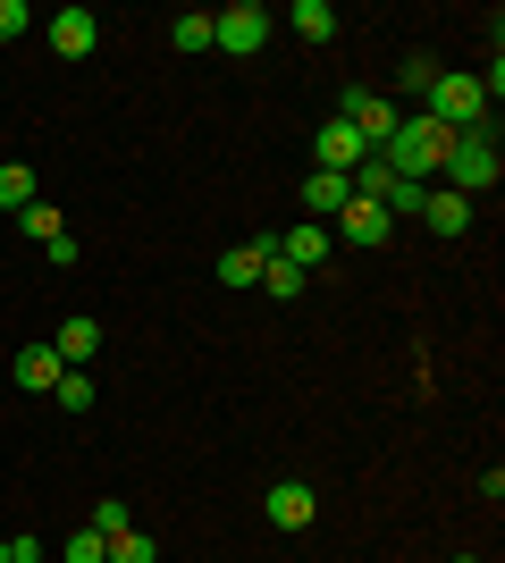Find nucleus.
Here are the masks:
<instances>
[{
	"instance_id": "f257e3e1",
	"label": "nucleus",
	"mask_w": 505,
	"mask_h": 563,
	"mask_svg": "<svg viewBox=\"0 0 505 563\" xmlns=\"http://www.w3.org/2000/svg\"><path fill=\"white\" fill-rule=\"evenodd\" d=\"M447 126H438L430 110H405V126H396V135H387V152L380 161L396 168V177H405V186H438V168H447Z\"/></svg>"
},
{
	"instance_id": "f03ea898",
	"label": "nucleus",
	"mask_w": 505,
	"mask_h": 563,
	"mask_svg": "<svg viewBox=\"0 0 505 563\" xmlns=\"http://www.w3.org/2000/svg\"><path fill=\"white\" fill-rule=\"evenodd\" d=\"M497 177H505V161H497V126H472V135L447 143V168H438V186H447V194H463V202H472V194H488Z\"/></svg>"
},
{
	"instance_id": "7ed1b4c3",
	"label": "nucleus",
	"mask_w": 505,
	"mask_h": 563,
	"mask_svg": "<svg viewBox=\"0 0 505 563\" xmlns=\"http://www.w3.org/2000/svg\"><path fill=\"white\" fill-rule=\"evenodd\" d=\"M421 110L447 126V135H472V126H488V93H481V76H463V68H438L430 101Z\"/></svg>"
},
{
	"instance_id": "20e7f679",
	"label": "nucleus",
	"mask_w": 505,
	"mask_h": 563,
	"mask_svg": "<svg viewBox=\"0 0 505 563\" xmlns=\"http://www.w3.org/2000/svg\"><path fill=\"white\" fill-rule=\"evenodd\" d=\"M270 34H278V18H270L262 0H228V9H211V51H228V59H253Z\"/></svg>"
},
{
	"instance_id": "39448f33",
	"label": "nucleus",
	"mask_w": 505,
	"mask_h": 563,
	"mask_svg": "<svg viewBox=\"0 0 505 563\" xmlns=\"http://www.w3.org/2000/svg\"><path fill=\"white\" fill-rule=\"evenodd\" d=\"M337 118H345V126H354V135L371 143V161H380V152H387V135L405 126V101H387V93H354V85H345Z\"/></svg>"
},
{
	"instance_id": "423d86ee",
	"label": "nucleus",
	"mask_w": 505,
	"mask_h": 563,
	"mask_svg": "<svg viewBox=\"0 0 505 563\" xmlns=\"http://www.w3.org/2000/svg\"><path fill=\"white\" fill-rule=\"evenodd\" d=\"M312 514H320L312 479H278V488L262 496V521H270V530H312Z\"/></svg>"
},
{
	"instance_id": "0eeeda50",
	"label": "nucleus",
	"mask_w": 505,
	"mask_h": 563,
	"mask_svg": "<svg viewBox=\"0 0 505 563\" xmlns=\"http://www.w3.org/2000/svg\"><path fill=\"white\" fill-rule=\"evenodd\" d=\"M329 228L345 235V244H362V253H371V244H387V235H396V219H387L380 202H362V194H345V211H337Z\"/></svg>"
},
{
	"instance_id": "6e6552de",
	"label": "nucleus",
	"mask_w": 505,
	"mask_h": 563,
	"mask_svg": "<svg viewBox=\"0 0 505 563\" xmlns=\"http://www.w3.org/2000/svg\"><path fill=\"white\" fill-rule=\"evenodd\" d=\"M51 51H59V59H94L101 51V18L94 9H59V18H51Z\"/></svg>"
},
{
	"instance_id": "1a4fd4ad",
	"label": "nucleus",
	"mask_w": 505,
	"mask_h": 563,
	"mask_svg": "<svg viewBox=\"0 0 505 563\" xmlns=\"http://www.w3.org/2000/svg\"><path fill=\"white\" fill-rule=\"evenodd\" d=\"M312 152H320V168H337V177H354V168L371 161V143H362L354 126H345V118H329V126H320V135H312Z\"/></svg>"
},
{
	"instance_id": "9d476101",
	"label": "nucleus",
	"mask_w": 505,
	"mask_h": 563,
	"mask_svg": "<svg viewBox=\"0 0 505 563\" xmlns=\"http://www.w3.org/2000/svg\"><path fill=\"white\" fill-rule=\"evenodd\" d=\"M270 253H278V235H244V244H228V253H219V286H262Z\"/></svg>"
},
{
	"instance_id": "9b49d317",
	"label": "nucleus",
	"mask_w": 505,
	"mask_h": 563,
	"mask_svg": "<svg viewBox=\"0 0 505 563\" xmlns=\"http://www.w3.org/2000/svg\"><path fill=\"white\" fill-rule=\"evenodd\" d=\"M51 353H59L68 371H85V362H94V353H101V329H94V320H85V311H68V320L51 329Z\"/></svg>"
},
{
	"instance_id": "f8f14e48",
	"label": "nucleus",
	"mask_w": 505,
	"mask_h": 563,
	"mask_svg": "<svg viewBox=\"0 0 505 563\" xmlns=\"http://www.w3.org/2000/svg\"><path fill=\"white\" fill-rule=\"evenodd\" d=\"M421 228H430V235H463V228H472V202L447 194V186H421Z\"/></svg>"
},
{
	"instance_id": "ddd939ff",
	"label": "nucleus",
	"mask_w": 505,
	"mask_h": 563,
	"mask_svg": "<svg viewBox=\"0 0 505 563\" xmlns=\"http://www.w3.org/2000/svg\"><path fill=\"white\" fill-rule=\"evenodd\" d=\"M59 371H68V362L51 353V336H43V345H18V387H25V396H51V378H59Z\"/></svg>"
},
{
	"instance_id": "4468645a",
	"label": "nucleus",
	"mask_w": 505,
	"mask_h": 563,
	"mask_svg": "<svg viewBox=\"0 0 505 563\" xmlns=\"http://www.w3.org/2000/svg\"><path fill=\"white\" fill-rule=\"evenodd\" d=\"M278 261H295V269L312 278L320 261H329V228H287V235H278Z\"/></svg>"
},
{
	"instance_id": "2eb2a0df",
	"label": "nucleus",
	"mask_w": 505,
	"mask_h": 563,
	"mask_svg": "<svg viewBox=\"0 0 505 563\" xmlns=\"http://www.w3.org/2000/svg\"><path fill=\"white\" fill-rule=\"evenodd\" d=\"M345 194H354V186H345L337 168H312V177H304V211H312V219H337V211H345Z\"/></svg>"
},
{
	"instance_id": "dca6fc26",
	"label": "nucleus",
	"mask_w": 505,
	"mask_h": 563,
	"mask_svg": "<svg viewBox=\"0 0 505 563\" xmlns=\"http://www.w3.org/2000/svg\"><path fill=\"white\" fill-rule=\"evenodd\" d=\"M287 25L304 34V43H337V9H329V0H295Z\"/></svg>"
},
{
	"instance_id": "f3484780",
	"label": "nucleus",
	"mask_w": 505,
	"mask_h": 563,
	"mask_svg": "<svg viewBox=\"0 0 505 563\" xmlns=\"http://www.w3.org/2000/svg\"><path fill=\"white\" fill-rule=\"evenodd\" d=\"M25 202H43V194H34V168H25V161H0V211L18 219Z\"/></svg>"
},
{
	"instance_id": "a211bd4d",
	"label": "nucleus",
	"mask_w": 505,
	"mask_h": 563,
	"mask_svg": "<svg viewBox=\"0 0 505 563\" xmlns=\"http://www.w3.org/2000/svg\"><path fill=\"white\" fill-rule=\"evenodd\" d=\"M168 43L177 51H211V9H177V18H168Z\"/></svg>"
},
{
	"instance_id": "6ab92c4d",
	"label": "nucleus",
	"mask_w": 505,
	"mask_h": 563,
	"mask_svg": "<svg viewBox=\"0 0 505 563\" xmlns=\"http://www.w3.org/2000/svg\"><path fill=\"white\" fill-rule=\"evenodd\" d=\"M85 530H94L101 547H110V539H127V530H135V514H127V496H101V505H94V521H85Z\"/></svg>"
},
{
	"instance_id": "aec40b11",
	"label": "nucleus",
	"mask_w": 505,
	"mask_h": 563,
	"mask_svg": "<svg viewBox=\"0 0 505 563\" xmlns=\"http://www.w3.org/2000/svg\"><path fill=\"white\" fill-rule=\"evenodd\" d=\"M51 404H59V412H94V378H85V371H59V378H51Z\"/></svg>"
},
{
	"instance_id": "412c9836",
	"label": "nucleus",
	"mask_w": 505,
	"mask_h": 563,
	"mask_svg": "<svg viewBox=\"0 0 505 563\" xmlns=\"http://www.w3.org/2000/svg\"><path fill=\"white\" fill-rule=\"evenodd\" d=\"M262 295H278V303H295V295H304V269L270 253V261H262Z\"/></svg>"
},
{
	"instance_id": "4be33fe9",
	"label": "nucleus",
	"mask_w": 505,
	"mask_h": 563,
	"mask_svg": "<svg viewBox=\"0 0 505 563\" xmlns=\"http://www.w3.org/2000/svg\"><path fill=\"white\" fill-rule=\"evenodd\" d=\"M18 235H34V244H59L68 228H59V211H51V202H25V211H18Z\"/></svg>"
},
{
	"instance_id": "5701e85b",
	"label": "nucleus",
	"mask_w": 505,
	"mask_h": 563,
	"mask_svg": "<svg viewBox=\"0 0 505 563\" xmlns=\"http://www.w3.org/2000/svg\"><path fill=\"white\" fill-rule=\"evenodd\" d=\"M110 563H161V547L144 530H127V539H110Z\"/></svg>"
},
{
	"instance_id": "b1692460",
	"label": "nucleus",
	"mask_w": 505,
	"mask_h": 563,
	"mask_svg": "<svg viewBox=\"0 0 505 563\" xmlns=\"http://www.w3.org/2000/svg\"><path fill=\"white\" fill-rule=\"evenodd\" d=\"M430 85H438V59H430V51H413V59H405V93L430 101Z\"/></svg>"
},
{
	"instance_id": "393cba45",
	"label": "nucleus",
	"mask_w": 505,
	"mask_h": 563,
	"mask_svg": "<svg viewBox=\"0 0 505 563\" xmlns=\"http://www.w3.org/2000/svg\"><path fill=\"white\" fill-rule=\"evenodd\" d=\"M25 25H34V9H25V0H0V43H18Z\"/></svg>"
},
{
	"instance_id": "a878e982",
	"label": "nucleus",
	"mask_w": 505,
	"mask_h": 563,
	"mask_svg": "<svg viewBox=\"0 0 505 563\" xmlns=\"http://www.w3.org/2000/svg\"><path fill=\"white\" fill-rule=\"evenodd\" d=\"M68 563H110V547H101L94 530H76V539H68Z\"/></svg>"
},
{
	"instance_id": "bb28decb",
	"label": "nucleus",
	"mask_w": 505,
	"mask_h": 563,
	"mask_svg": "<svg viewBox=\"0 0 505 563\" xmlns=\"http://www.w3.org/2000/svg\"><path fill=\"white\" fill-rule=\"evenodd\" d=\"M9 563H43V539H34V530H18V539H9Z\"/></svg>"
},
{
	"instance_id": "cd10ccee",
	"label": "nucleus",
	"mask_w": 505,
	"mask_h": 563,
	"mask_svg": "<svg viewBox=\"0 0 505 563\" xmlns=\"http://www.w3.org/2000/svg\"><path fill=\"white\" fill-rule=\"evenodd\" d=\"M447 563H481V555H447Z\"/></svg>"
},
{
	"instance_id": "c85d7f7f",
	"label": "nucleus",
	"mask_w": 505,
	"mask_h": 563,
	"mask_svg": "<svg viewBox=\"0 0 505 563\" xmlns=\"http://www.w3.org/2000/svg\"><path fill=\"white\" fill-rule=\"evenodd\" d=\"M0 563H9V539H0Z\"/></svg>"
}]
</instances>
